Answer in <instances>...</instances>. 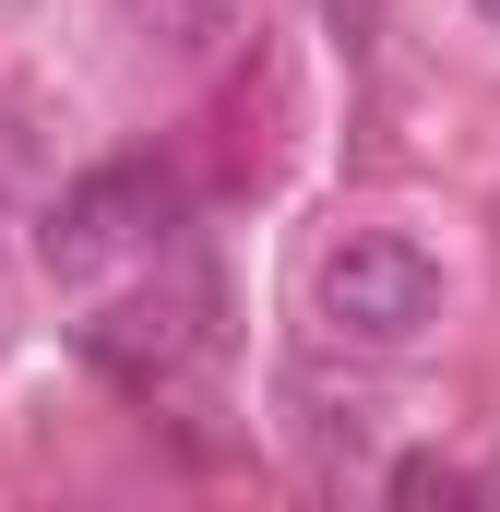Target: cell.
Returning <instances> with one entry per match:
<instances>
[{
    "instance_id": "2",
    "label": "cell",
    "mask_w": 500,
    "mask_h": 512,
    "mask_svg": "<svg viewBox=\"0 0 500 512\" xmlns=\"http://www.w3.org/2000/svg\"><path fill=\"white\" fill-rule=\"evenodd\" d=\"M179 227V179L167 167H143V155H120V167H84L60 203H48V262L60 274H96V262H120V251H143V239H167Z\"/></svg>"
},
{
    "instance_id": "4",
    "label": "cell",
    "mask_w": 500,
    "mask_h": 512,
    "mask_svg": "<svg viewBox=\"0 0 500 512\" xmlns=\"http://www.w3.org/2000/svg\"><path fill=\"white\" fill-rule=\"evenodd\" d=\"M120 12V48L143 72H215L250 36V0H108Z\"/></svg>"
},
{
    "instance_id": "1",
    "label": "cell",
    "mask_w": 500,
    "mask_h": 512,
    "mask_svg": "<svg viewBox=\"0 0 500 512\" xmlns=\"http://www.w3.org/2000/svg\"><path fill=\"white\" fill-rule=\"evenodd\" d=\"M441 251L429 239H405V227H346L334 251L310 262V310H322V334L334 346H358V358H405L429 322H441Z\"/></svg>"
},
{
    "instance_id": "3",
    "label": "cell",
    "mask_w": 500,
    "mask_h": 512,
    "mask_svg": "<svg viewBox=\"0 0 500 512\" xmlns=\"http://www.w3.org/2000/svg\"><path fill=\"white\" fill-rule=\"evenodd\" d=\"M203 346H215V286H203V274H179L167 298H131V310H96V322H84V358L120 393H167Z\"/></svg>"
},
{
    "instance_id": "7",
    "label": "cell",
    "mask_w": 500,
    "mask_h": 512,
    "mask_svg": "<svg viewBox=\"0 0 500 512\" xmlns=\"http://www.w3.org/2000/svg\"><path fill=\"white\" fill-rule=\"evenodd\" d=\"M465 12H477V24H500V0H465Z\"/></svg>"
},
{
    "instance_id": "6",
    "label": "cell",
    "mask_w": 500,
    "mask_h": 512,
    "mask_svg": "<svg viewBox=\"0 0 500 512\" xmlns=\"http://www.w3.org/2000/svg\"><path fill=\"white\" fill-rule=\"evenodd\" d=\"M322 24H334V36L358 48V36H370V24H381V0H322Z\"/></svg>"
},
{
    "instance_id": "5",
    "label": "cell",
    "mask_w": 500,
    "mask_h": 512,
    "mask_svg": "<svg viewBox=\"0 0 500 512\" xmlns=\"http://www.w3.org/2000/svg\"><path fill=\"white\" fill-rule=\"evenodd\" d=\"M381 489H393V501H477V477H465V465H441V453H405Z\"/></svg>"
}]
</instances>
